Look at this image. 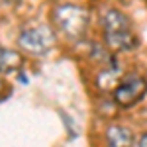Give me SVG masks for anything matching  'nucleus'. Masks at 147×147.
<instances>
[{
    "mask_svg": "<svg viewBox=\"0 0 147 147\" xmlns=\"http://www.w3.org/2000/svg\"><path fill=\"white\" fill-rule=\"evenodd\" d=\"M104 37H106V45L112 51H131L137 45V39L131 34V30L118 32V34H104Z\"/></svg>",
    "mask_w": 147,
    "mask_h": 147,
    "instance_id": "20e7f679",
    "label": "nucleus"
},
{
    "mask_svg": "<svg viewBox=\"0 0 147 147\" xmlns=\"http://www.w3.org/2000/svg\"><path fill=\"white\" fill-rule=\"evenodd\" d=\"M118 79H120V71L114 67H106L96 77V84H98L100 90H112L118 86Z\"/></svg>",
    "mask_w": 147,
    "mask_h": 147,
    "instance_id": "6e6552de",
    "label": "nucleus"
},
{
    "mask_svg": "<svg viewBox=\"0 0 147 147\" xmlns=\"http://www.w3.org/2000/svg\"><path fill=\"white\" fill-rule=\"evenodd\" d=\"M147 92V80L141 77H129L124 82H120L114 88V100L118 106L129 108L136 102H139L143 98V94Z\"/></svg>",
    "mask_w": 147,
    "mask_h": 147,
    "instance_id": "7ed1b4c3",
    "label": "nucleus"
},
{
    "mask_svg": "<svg viewBox=\"0 0 147 147\" xmlns=\"http://www.w3.org/2000/svg\"><path fill=\"white\" fill-rule=\"evenodd\" d=\"M106 139L112 147H127L134 143V134L124 125H110L106 131Z\"/></svg>",
    "mask_w": 147,
    "mask_h": 147,
    "instance_id": "423d86ee",
    "label": "nucleus"
},
{
    "mask_svg": "<svg viewBox=\"0 0 147 147\" xmlns=\"http://www.w3.org/2000/svg\"><path fill=\"white\" fill-rule=\"evenodd\" d=\"M24 63V57L18 51H8L0 47V73H12L18 71Z\"/></svg>",
    "mask_w": 147,
    "mask_h": 147,
    "instance_id": "0eeeda50",
    "label": "nucleus"
},
{
    "mask_svg": "<svg viewBox=\"0 0 147 147\" xmlns=\"http://www.w3.org/2000/svg\"><path fill=\"white\" fill-rule=\"evenodd\" d=\"M102 28H104V34L127 32V30H129V20L125 18L122 12H118V10H108L104 16H102Z\"/></svg>",
    "mask_w": 147,
    "mask_h": 147,
    "instance_id": "39448f33",
    "label": "nucleus"
},
{
    "mask_svg": "<svg viewBox=\"0 0 147 147\" xmlns=\"http://www.w3.org/2000/svg\"><path fill=\"white\" fill-rule=\"evenodd\" d=\"M4 2H6V4H16L18 0H4Z\"/></svg>",
    "mask_w": 147,
    "mask_h": 147,
    "instance_id": "9b49d317",
    "label": "nucleus"
},
{
    "mask_svg": "<svg viewBox=\"0 0 147 147\" xmlns=\"http://www.w3.org/2000/svg\"><path fill=\"white\" fill-rule=\"evenodd\" d=\"M139 145H143V147H147V134L143 137H141V139H139Z\"/></svg>",
    "mask_w": 147,
    "mask_h": 147,
    "instance_id": "1a4fd4ad",
    "label": "nucleus"
},
{
    "mask_svg": "<svg viewBox=\"0 0 147 147\" xmlns=\"http://www.w3.org/2000/svg\"><path fill=\"white\" fill-rule=\"evenodd\" d=\"M4 90H6V86H4V82H2V80H0V96H2V94H4Z\"/></svg>",
    "mask_w": 147,
    "mask_h": 147,
    "instance_id": "9d476101",
    "label": "nucleus"
},
{
    "mask_svg": "<svg viewBox=\"0 0 147 147\" xmlns=\"http://www.w3.org/2000/svg\"><path fill=\"white\" fill-rule=\"evenodd\" d=\"M18 45L22 47L26 53L35 57L47 55L53 45H55V34L47 28V26H35L24 30L18 37Z\"/></svg>",
    "mask_w": 147,
    "mask_h": 147,
    "instance_id": "f03ea898",
    "label": "nucleus"
},
{
    "mask_svg": "<svg viewBox=\"0 0 147 147\" xmlns=\"http://www.w3.org/2000/svg\"><path fill=\"white\" fill-rule=\"evenodd\" d=\"M90 14L79 4H59L53 10V22L57 30L69 39H79L88 28Z\"/></svg>",
    "mask_w": 147,
    "mask_h": 147,
    "instance_id": "f257e3e1",
    "label": "nucleus"
}]
</instances>
